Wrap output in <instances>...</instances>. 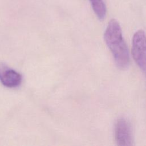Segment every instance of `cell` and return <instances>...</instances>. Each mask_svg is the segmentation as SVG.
Listing matches in <instances>:
<instances>
[{
  "label": "cell",
  "mask_w": 146,
  "mask_h": 146,
  "mask_svg": "<svg viewBox=\"0 0 146 146\" xmlns=\"http://www.w3.org/2000/svg\"><path fill=\"white\" fill-rule=\"evenodd\" d=\"M104 37L118 67L121 69L127 68L129 63L128 50L123 38L121 27L117 20L112 19L108 22Z\"/></svg>",
  "instance_id": "cell-1"
},
{
  "label": "cell",
  "mask_w": 146,
  "mask_h": 146,
  "mask_svg": "<svg viewBox=\"0 0 146 146\" xmlns=\"http://www.w3.org/2000/svg\"><path fill=\"white\" fill-rule=\"evenodd\" d=\"M132 54L133 58L143 71H146V35L145 32L140 30L133 36Z\"/></svg>",
  "instance_id": "cell-2"
},
{
  "label": "cell",
  "mask_w": 146,
  "mask_h": 146,
  "mask_svg": "<svg viewBox=\"0 0 146 146\" xmlns=\"http://www.w3.org/2000/svg\"><path fill=\"white\" fill-rule=\"evenodd\" d=\"M115 136L117 145H133V139L131 125L126 119L121 117L117 120L115 124Z\"/></svg>",
  "instance_id": "cell-3"
},
{
  "label": "cell",
  "mask_w": 146,
  "mask_h": 146,
  "mask_svg": "<svg viewBox=\"0 0 146 146\" xmlns=\"http://www.w3.org/2000/svg\"><path fill=\"white\" fill-rule=\"evenodd\" d=\"M22 80V75L4 64H0V81L7 87L13 88L18 86Z\"/></svg>",
  "instance_id": "cell-4"
}]
</instances>
